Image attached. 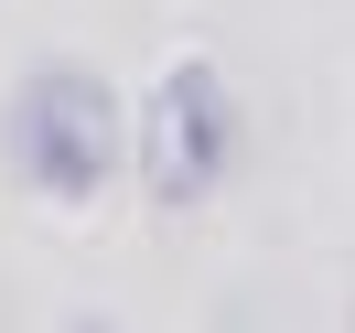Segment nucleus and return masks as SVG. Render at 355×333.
<instances>
[{
  "label": "nucleus",
  "instance_id": "1",
  "mask_svg": "<svg viewBox=\"0 0 355 333\" xmlns=\"http://www.w3.org/2000/svg\"><path fill=\"white\" fill-rule=\"evenodd\" d=\"M0 172L54 215H87L130 172V97L97 65H33L0 97Z\"/></svg>",
  "mask_w": 355,
  "mask_h": 333
},
{
  "label": "nucleus",
  "instance_id": "2",
  "mask_svg": "<svg viewBox=\"0 0 355 333\" xmlns=\"http://www.w3.org/2000/svg\"><path fill=\"white\" fill-rule=\"evenodd\" d=\"M237 151H248L237 87H226V65H205V54L162 65V87L130 108V172H140V194H151L162 215L216 204L226 172H237Z\"/></svg>",
  "mask_w": 355,
  "mask_h": 333
},
{
  "label": "nucleus",
  "instance_id": "3",
  "mask_svg": "<svg viewBox=\"0 0 355 333\" xmlns=\"http://www.w3.org/2000/svg\"><path fill=\"white\" fill-rule=\"evenodd\" d=\"M54 333H130V323H119V312H65Z\"/></svg>",
  "mask_w": 355,
  "mask_h": 333
}]
</instances>
